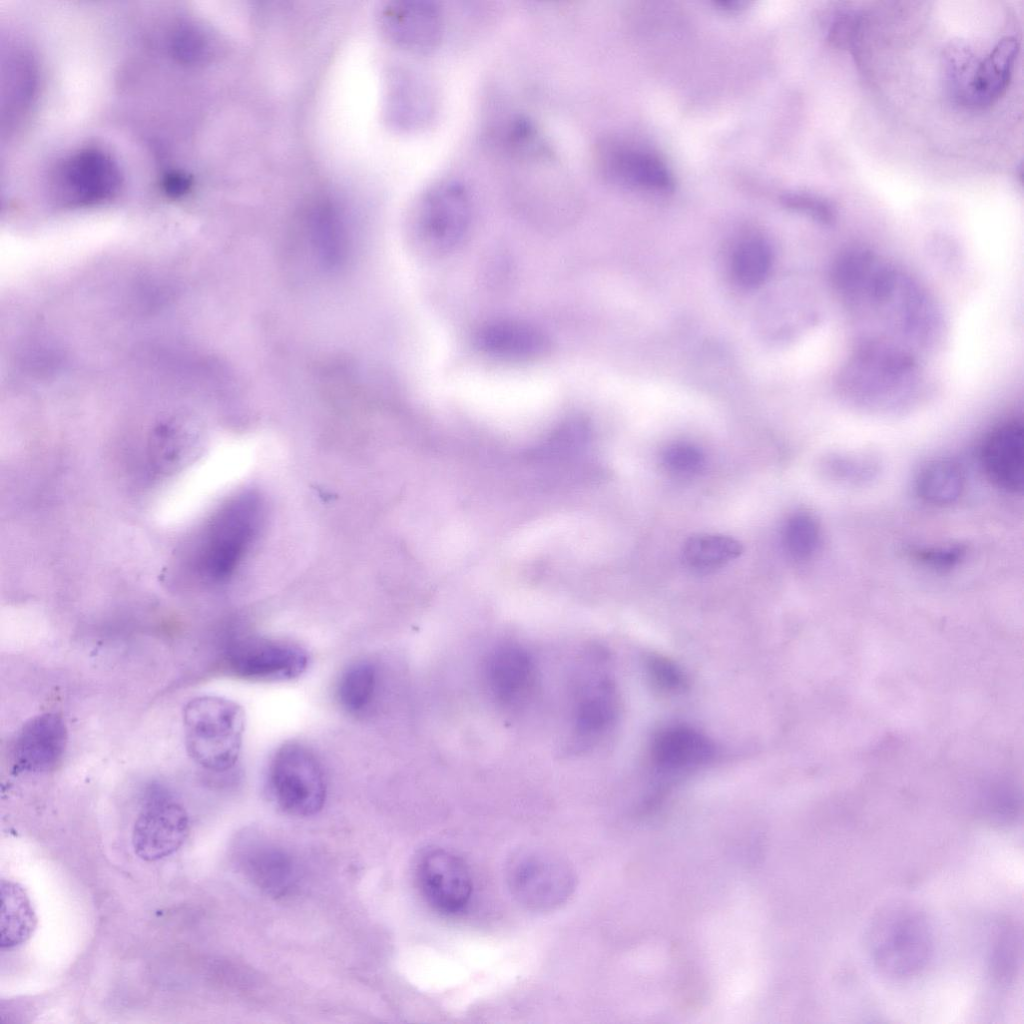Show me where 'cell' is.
I'll return each mask as SVG.
<instances>
[{"instance_id": "cell-29", "label": "cell", "mask_w": 1024, "mask_h": 1024, "mask_svg": "<svg viewBox=\"0 0 1024 1024\" xmlns=\"http://www.w3.org/2000/svg\"><path fill=\"white\" fill-rule=\"evenodd\" d=\"M646 670L652 683L663 691H680L686 685V677L682 670L663 656H649L646 659Z\"/></svg>"}, {"instance_id": "cell-5", "label": "cell", "mask_w": 1024, "mask_h": 1024, "mask_svg": "<svg viewBox=\"0 0 1024 1024\" xmlns=\"http://www.w3.org/2000/svg\"><path fill=\"white\" fill-rule=\"evenodd\" d=\"M508 888L523 907L538 912L564 904L575 888V874L560 857L541 850L514 854L506 869Z\"/></svg>"}, {"instance_id": "cell-3", "label": "cell", "mask_w": 1024, "mask_h": 1024, "mask_svg": "<svg viewBox=\"0 0 1024 1024\" xmlns=\"http://www.w3.org/2000/svg\"><path fill=\"white\" fill-rule=\"evenodd\" d=\"M262 513L259 497L250 492L217 513L202 543L199 567L204 576L219 581L232 574L257 536Z\"/></svg>"}, {"instance_id": "cell-30", "label": "cell", "mask_w": 1024, "mask_h": 1024, "mask_svg": "<svg viewBox=\"0 0 1024 1024\" xmlns=\"http://www.w3.org/2000/svg\"><path fill=\"white\" fill-rule=\"evenodd\" d=\"M205 37L195 28L189 26L180 28L173 38V48L179 57L185 60H195L201 57L206 50Z\"/></svg>"}, {"instance_id": "cell-7", "label": "cell", "mask_w": 1024, "mask_h": 1024, "mask_svg": "<svg viewBox=\"0 0 1024 1024\" xmlns=\"http://www.w3.org/2000/svg\"><path fill=\"white\" fill-rule=\"evenodd\" d=\"M229 668L253 681L293 680L307 669L306 651L296 644L259 636L238 637L226 651Z\"/></svg>"}, {"instance_id": "cell-14", "label": "cell", "mask_w": 1024, "mask_h": 1024, "mask_svg": "<svg viewBox=\"0 0 1024 1024\" xmlns=\"http://www.w3.org/2000/svg\"><path fill=\"white\" fill-rule=\"evenodd\" d=\"M619 696L607 674L594 676L580 691L574 712V732L581 746L591 747L614 727L619 716Z\"/></svg>"}, {"instance_id": "cell-25", "label": "cell", "mask_w": 1024, "mask_h": 1024, "mask_svg": "<svg viewBox=\"0 0 1024 1024\" xmlns=\"http://www.w3.org/2000/svg\"><path fill=\"white\" fill-rule=\"evenodd\" d=\"M1021 954V937L1013 923L997 927L989 952V972L999 985L1010 984L1017 975Z\"/></svg>"}, {"instance_id": "cell-15", "label": "cell", "mask_w": 1024, "mask_h": 1024, "mask_svg": "<svg viewBox=\"0 0 1024 1024\" xmlns=\"http://www.w3.org/2000/svg\"><path fill=\"white\" fill-rule=\"evenodd\" d=\"M1020 45L1015 36H1005L983 59H978L958 106L985 109L996 102L1009 86Z\"/></svg>"}, {"instance_id": "cell-11", "label": "cell", "mask_w": 1024, "mask_h": 1024, "mask_svg": "<svg viewBox=\"0 0 1024 1024\" xmlns=\"http://www.w3.org/2000/svg\"><path fill=\"white\" fill-rule=\"evenodd\" d=\"M68 743V730L63 718L46 712L28 719L17 732L11 747L13 771L42 774L56 769Z\"/></svg>"}, {"instance_id": "cell-9", "label": "cell", "mask_w": 1024, "mask_h": 1024, "mask_svg": "<svg viewBox=\"0 0 1024 1024\" xmlns=\"http://www.w3.org/2000/svg\"><path fill=\"white\" fill-rule=\"evenodd\" d=\"M189 825V816L182 804L163 792H153L134 823L135 854L149 862L172 855L187 838Z\"/></svg>"}, {"instance_id": "cell-18", "label": "cell", "mask_w": 1024, "mask_h": 1024, "mask_svg": "<svg viewBox=\"0 0 1024 1024\" xmlns=\"http://www.w3.org/2000/svg\"><path fill=\"white\" fill-rule=\"evenodd\" d=\"M476 342L485 353L509 360H529L549 349V339L537 327L514 320L491 322L479 329Z\"/></svg>"}, {"instance_id": "cell-17", "label": "cell", "mask_w": 1024, "mask_h": 1024, "mask_svg": "<svg viewBox=\"0 0 1024 1024\" xmlns=\"http://www.w3.org/2000/svg\"><path fill=\"white\" fill-rule=\"evenodd\" d=\"M981 461L995 485L1009 492L1020 491L1024 474L1022 424L1009 421L995 428L984 441Z\"/></svg>"}, {"instance_id": "cell-6", "label": "cell", "mask_w": 1024, "mask_h": 1024, "mask_svg": "<svg viewBox=\"0 0 1024 1024\" xmlns=\"http://www.w3.org/2000/svg\"><path fill=\"white\" fill-rule=\"evenodd\" d=\"M471 208L470 194L460 181L444 179L433 184L421 198L416 215L425 250L433 255L452 251L468 231Z\"/></svg>"}, {"instance_id": "cell-19", "label": "cell", "mask_w": 1024, "mask_h": 1024, "mask_svg": "<svg viewBox=\"0 0 1024 1024\" xmlns=\"http://www.w3.org/2000/svg\"><path fill=\"white\" fill-rule=\"evenodd\" d=\"M387 17L390 32L406 47L427 51L433 49L441 39L443 18L433 2H401L390 9Z\"/></svg>"}, {"instance_id": "cell-13", "label": "cell", "mask_w": 1024, "mask_h": 1024, "mask_svg": "<svg viewBox=\"0 0 1024 1024\" xmlns=\"http://www.w3.org/2000/svg\"><path fill=\"white\" fill-rule=\"evenodd\" d=\"M487 682L493 698L509 710H519L531 698L535 668L529 653L517 645H502L487 662Z\"/></svg>"}, {"instance_id": "cell-24", "label": "cell", "mask_w": 1024, "mask_h": 1024, "mask_svg": "<svg viewBox=\"0 0 1024 1024\" xmlns=\"http://www.w3.org/2000/svg\"><path fill=\"white\" fill-rule=\"evenodd\" d=\"M376 684V669L371 663L359 661L351 664L337 685L340 705L351 714L363 713L373 701Z\"/></svg>"}, {"instance_id": "cell-26", "label": "cell", "mask_w": 1024, "mask_h": 1024, "mask_svg": "<svg viewBox=\"0 0 1024 1024\" xmlns=\"http://www.w3.org/2000/svg\"><path fill=\"white\" fill-rule=\"evenodd\" d=\"M771 264L769 245L761 239H748L741 242L733 253L732 274L741 286L757 287L765 281Z\"/></svg>"}, {"instance_id": "cell-20", "label": "cell", "mask_w": 1024, "mask_h": 1024, "mask_svg": "<svg viewBox=\"0 0 1024 1024\" xmlns=\"http://www.w3.org/2000/svg\"><path fill=\"white\" fill-rule=\"evenodd\" d=\"M247 876L263 892L274 897L290 893L297 882V869L291 856L271 844L248 845L242 856Z\"/></svg>"}, {"instance_id": "cell-8", "label": "cell", "mask_w": 1024, "mask_h": 1024, "mask_svg": "<svg viewBox=\"0 0 1024 1024\" xmlns=\"http://www.w3.org/2000/svg\"><path fill=\"white\" fill-rule=\"evenodd\" d=\"M120 184L119 169L106 153L84 149L58 167L53 192L64 205L89 206L111 199Z\"/></svg>"}, {"instance_id": "cell-2", "label": "cell", "mask_w": 1024, "mask_h": 1024, "mask_svg": "<svg viewBox=\"0 0 1024 1024\" xmlns=\"http://www.w3.org/2000/svg\"><path fill=\"white\" fill-rule=\"evenodd\" d=\"M182 719L185 748L196 764L212 772L235 766L245 728V713L238 703L220 696H197L185 704Z\"/></svg>"}, {"instance_id": "cell-4", "label": "cell", "mask_w": 1024, "mask_h": 1024, "mask_svg": "<svg viewBox=\"0 0 1024 1024\" xmlns=\"http://www.w3.org/2000/svg\"><path fill=\"white\" fill-rule=\"evenodd\" d=\"M269 793L288 814L307 817L318 813L326 799V782L315 754L298 742H287L274 753L267 773Z\"/></svg>"}, {"instance_id": "cell-31", "label": "cell", "mask_w": 1024, "mask_h": 1024, "mask_svg": "<svg viewBox=\"0 0 1024 1024\" xmlns=\"http://www.w3.org/2000/svg\"><path fill=\"white\" fill-rule=\"evenodd\" d=\"M164 185L170 195L180 196L188 190L190 181L186 176L174 173L166 177Z\"/></svg>"}, {"instance_id": "cell-1", "label": "cell", "mask_w": 1024, "mask_h": 1024, "mask_svg": "<svg viewBox=\"0 0 1024 1024\" xmlns=\"http://www.w3.org/2000/svg\"><path fill=\"white\" fill-rule=\"evenodd\" d=\"M867 944L875 969L890 979L921 973L933 953V933L925 913L906 902L889 904L870 923Z\"/></svg>"}, {"instance_id": "cell-16", "label": "cell", "mask_w": 1024, "mask_h": 1024, "mask_svg": "<svg viewBox=\"0 0 1024 1024\" xmlns=\"http://www.w3.org/2000/svg\"><path fill=\"white\" fill-rule=\"evenodd\" d=\"M714 743L699 730L676 724L662 728L651 744V760L661 772L680 773L699 768L715 756Z\"/></svg>"}, {"instance_id": "cell-28", "label": "cell", "mask_w": 1024, "mask_h": 1024, "mask_svg": "<svg viewBox=\"0 0 1024 1024\" xmlns=\"http://www.w3.org/2000/svg\"><path fill=\"white\" fill-rule=\"evenodd\" d=\"M662 463L667 471L677 476H691L704 465V455L693 444L677 442L669 445L662 454Z\"/></svg>"}, {"instance_id": "cell-23", "label": "cell", "mask_w": 1024, "mask_h": 1024, "mask_svg": "<svg viewBox=\"0 0 1024 1024\" xmlns=\"http://www.w3.org/2000/svg\"><path fill=\"white\" fill-rule=\"evenodd\" d=\"M964 483V474L958 464L951 460H937L919 474L917 491L927 503L946 506L959 499Z\"/></svg>"}, {"instance_id": "cell-21", "label": "cell", "mask_w": 1024, "mask_h": 1024, "mask_svg": "<svg viewBox=\"0 0 1024 1024\" xmlns=\"http://www.w3.org/2000/svg\"><path fill=\"white\" fill-rule=\"evenodd\" d=\"M1 948H13L33 933L37 918L25 890L10 880H1Z\"/></svg>"}, {"instance_id": "cell-22", "label": "cell", "mask_w": 1024, "mask_h": 1024, "mask_svg": "<svg viewBox=\"0 0 1024 1024\" xmlns=\"http://www.w3.org/2000/svg\"><path fill=\"white\" fill-rule=\"evenodd\" d=\"M741 543L726 535L698 534L686 540L683 559L693 570L712 571L738 558L742 553Z\"/></svg>"}, {"instance_id": "cell-12", "label": "cell", "mask_w": 1024, "mask_h": 1024, "mask_svg": "<svg viewBox=\"0 0 1024 1024\" xmlns=\"http://www.w3.org/2000/svg\"><path fill=\"white\" fill-rule=\"evenodd\" d=\"M595 152L600 172L615 183L653 192H668L674 186L666 164L650 151L622 141L605 140Z\"/></svg>"}, {"instance_id": "cell-27", "label": "cell", "mask_w": 1024, "mask_h": 1024, "mask_svg": "<svg viewBox=\"0 0 1024 1024\" xmlns=\"http://www.w3.org/2000/svg\"><path fill=\"white\" fill-rule=\"evenodd\" d=\"M820 528L813 516L797 513L786 522L783 530V545L794 560H807L817 550Z\"/></svg>"}, {"instance_id": "cell-10", "label": "cell", "mask_w": 1024, "mask_h": 1024, "mask_svg": "<svg viewBox=\"0 0 1024 1024\" xmlns=\"http://www.w3.org/2000/svg\"><path fill=\"white\" fill-rule=\"evenodd\" d=\"M422 894L437 912L456 915L468 905L473 890L471 875L454 853L440 848L426 849L417 864Z\"/></svg>"}]
</instances>
